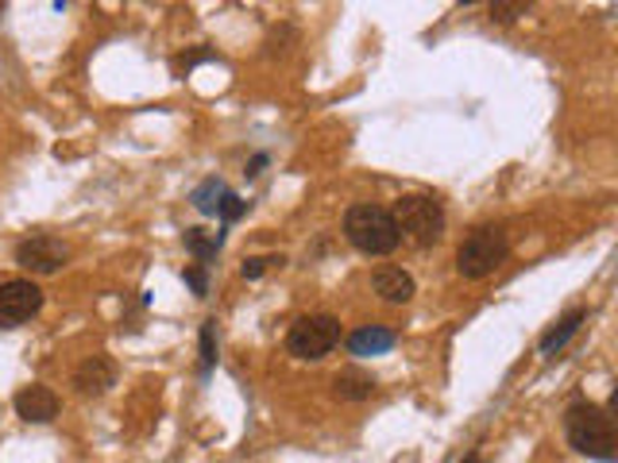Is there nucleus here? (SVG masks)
Instances as JSON below:
<instances>
[{"instance_id":"nucleus-1","label":"nucleus","mask_w":618,"mask_h":463,"mask_svg":"<svg viewBox=\"0 0 618 463\" xmlns=\"http://www.w3.org/2000/svg\"><path fill=\"white\" fill-rule=\"evenodd\" d=\"M565 436H568V444H572L576 452H584V456L604 460V463L615 460L618 436H615L611 413H607L604 405H591V402L568 405V413H565Z\"/></svg>"},{"instance_id":"nucleus-2","label":"nucleus","mask_w":618,"mask_h":463,"mask_svg":"<svg viewBox=\"0 0 618 463\" xmlns=\"http://www.w3.org/2000/svg\"><path fill=\"white\" fill-rule=\"evenodd\" d=\"M345 235L363 255H390L398 248V224L383 205H352L345 217Z\"/></svg>"},{"instance_id":"nucleus-3","label":"nucleus","mask_w":618,"mask_h":463,"mask_svg":"<svg viewBox=\"0 0 618 463\" xmlns=\"http://www.w3.org/2000/svg\"><path fill=\"white\" fill-rule=\"evenodd\" d=\"M507 255H510L507 232L499 224H484V229H476L457 248V271L464 279H487V274H495L507 263Z\"/></svg>"},{"instance_id":"nucleus-4","label":"nucleus","mask_w":618,"mask_h":463,"mask_svg":"<svg viewBox=\"0 0 618 463\" xmlns=\"http://www.w3.org/2000/svg\"><path fill=\"white\" fill-rule=\"evenodd\" d=\"M390 217H395V224H398V235H406V240L418 243V248H433V243L445 235L441 201L426 198V193H410V198H402Z\"/></svg>"},{"instance_id":"nucleus-5","label":"nucleus","mask_w":618,"mask_h":463,"mask_svg":"<svg viewBox=\"0 0 618 463\" xmlns=\"http://www.w3.org/2000/svg\"><path fill=\"white\" fill-rule=\"evenodd\" d=\"M337 344H340V321L329 313L302 316V321H295L287 332V348L298 360H325Z\"/></svg>"},{"instance_id":"nucleus-6","label":"nucleus","mask_w":618,"mask_h":463,"mask_svg":"<svg viewBox=\"0 0 618 463\" xmlns=\"http://www.w3.org/2000/svg\"><path fill=\"white\" fill-rule=\"evenodd\" d=\"M43 309V290L28 279L0 282V329H20Z\"/></svg>"},{"instance_id":"nucleus-7","label":"nucleus","mask_w":618,"mask_h":463,"mask_svg":"<svg viewBox=\"0 0 618 463\" xmlns=\"http://www.w3.org/2000/svg\"><path fill=\"white\" fill-rule=\"evenodd\" d=\"M70 248L59 240V235H31L16 248V263L31 274H54L62 263H67Z\"/></svg>"},{"instance_id":"nucleus-8","label":"nucleus","mask_w":618,"mask_h":463,"mask_svg":"<svg viewBox=\"0 0 618 463\" xmlns=\"http://www.w3.org/2000/svg\"><path fill=\"white\" fill-rule=\"evenodd\" d=\"M16 413H20L23 421H31V425H43V421H54L59 417V394H54L51 386H23L20 394H16Z\"/></svg>"},{"instance_id":"nucleus-9","label":"nucleus","mask_w":618,"mask_h":463,"mask_svg":"<svg viewBox=\"0 0 618 463\" xmlns=\"http://www.w3.org/2000/svg\"><path fill=\"white\" fill-rule=\"evenodd\" d=\"M112 383H117V368H112L109 355H93L74 371V386L81 394H104Z\"/></svg>"},{"instance_id":"nucleus-10","label":"nucleus","mask_w":618,"mask_h":463,"mask_svg":"<svg viewBox=\"0 0 618 463\" xmlns=\"http://www.w3.org/2000/svg\"><path fill=\"white\" fill-rule=\"evenodd\" d=\"M371 286H376V294L383 298V302H395V305H406L413 298V279L402 266H379V271L371 274Z\"/></svg>"},{"instance_id":"nucleus-11","label":"nucleus","mask_w":618,"mask_h":463,"mask_svg":"<svg viewBox=\"0 0 618 463\" xmlns=\"http://www.w3.org/2000/svg\"><path fill=\"white\" fill-rule=\"evenodd\" d=\"M395 348V332L383 329V324H368V329H356L348 336V352L352 355H383Z\"/></svg>"},{"instance_id":"nucleus-12","label":"nucleus","mask_w":618,"mask_h":463,"mask_svg":"<svg viewBox=\"0 0 618 463\" xmlns=\"http://www.w3.org/2000/svg\"><path fill=\"white\" fill-rule=\"evenodd\" d=\"M332 390H337V397H345V402H363V397L376 394V379L363 375V371H340V375L332 379Z\"/></svg>"},{"instance_id":"nucleus-13","label":"nucleus","mask_w":618,"mask_h":463,"mask_svg":"<svg viewBox=\"0 0 618 463\" xmlns=\"http://www.w3.org/2000/svg\"><path fill=\"white\" fill-rule=\"evenodd\" d=\"M580 324H584V313H580V309H576V313H568L565 321H560L557 329H552L549 336L541 340V355H557L560 348H565L568 340L576 336V329H580Z\"/></svg>"},{"instance_id":"nucleus-14","label":"nucleus","mask_w":618,"mask_h":463,"mask_svg":"<svg viewBox=\"0 0 618 463\" xmlns=\"http://www.w3.org/2000/svg\"><path fill=\"white\" fill-rule=\"evenodd\" d=\"M221 248V232H206V229H190L186 232V251L198 255V263H209Z\"/></svg>"},{"instance_id":"nucleus-15","label":"nucleus","mask_w":618,"mask_h":463,"mask_svg":"<svg viewBox=\"0 0 618 463\" xmlns=\"http://www.w3.org/2000/svg\"><path fill=\"white\" fill-rule=\"evenodd\" d=\"M229 193V185L217 182V178H209L206 185H198V193H193V205H198V213L206 217H217V209H221V198Z\"/></svg>"},{"instance_id":"nucleus-16","label":"nucleus","mask_w":618,"mask_h":463,"mask_svg":"<svg viewBox=\"0 0 618 463\" xmlns=\"http://www.w3.org/2000/svg\"><path fill=\"white\" fill-rule=\"evenodd\" d=\"M217 363V344H213V321L201 324V375H209Z\"/></svg>"},{"instance_id":"nucleus-17","label":"nucleus","mask_w":618,"mask_h":463,"mask_svg":"<svg viewBox=\"0 0 618 463\" xmlns=\"http://www.w3.org/2000/svg\"><path fill=\"white\" fill-rule=\"evenodd\" d=\"M518 16H526V4H491V20H499V23H510V20H518Z\"/></svg>"},{"instance_id":"nucleus-18","label":"nucleus","mask_w":618,"mask_h":463,"mask_svg":"<svg viewBox=\"0 0 618 463\" xmlns=\"http://www.w3.org/2000/svg\"><path fill=\"white\" fill-rule=\"evenodd\" d=\"M271 263H282V255L279 259H248V263H243V279H259Z\"/></svg>"},{"instance_id":"nucleus-19","label":"nucleus","mask_w":618,"mask_h":463,"mask_svg":"<svg viewBox=\"0 0 618 463\" xmlns=\"http://www.w3.org/2000/svg\"><path fill=\"white\" fill-rule=\"evenodd\" d=\"M186 282H190V286H193V294H198V298H206V274H201V271H186Z\"/></svg>"}]
</instances>
